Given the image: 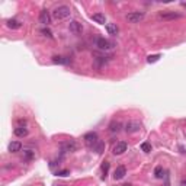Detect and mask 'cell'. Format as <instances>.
<instances>
[{"instance_id":"obj_1","label":"cell","mask_w":186,"mask_h":186,"mask_svg":"<svg viewBox=\"0 0 186 186\" xmlns=\"http://www.w3.org/2000/svg\"><path fill=\"white\" fill-rule=\"evenodd\" d=\"M70 15H71V10H70V7L68 6H58L54 9L53 12V18L55 20H64L67 18H70Z\"/></svg>"},{"instance_id":"obj_2","label":"cell","mask_w":186,"mask_h":186,"mask_svg":"<svg viewBox=\"0 0 186 186\" xmlns=\"http://www.w3.org/2000/svg\"><path fill=\"white\" fill-rule=\"evenodd\" d=\"M96 46L99 48L100 51H109V50H112L115 44H113L112 41L106 40V38H98L96 40Z\"/></svg>"},{"instance_id":"obj_3","label":"cell","mask_w":186,"mask_h":186,"mask_svg":"<svg viewBox=\"0 0 186 186\" xmlns=\"http://www.w3.org/2000/svg\"><path fill=\"white\" fill-rule=\"evenodd\" d=\"M83 140H84V144H86L89 148H93V147H95L100 141L96 133H87L86 135L83 137Z\"/></svg>"},{"instance_id":"obj_4","label":"cell","mask_w":186,"mask_h":186,"mask_svg":"<svg viewBox=\"0 0 186 186\" xmlns=\"http://www.w3.org/2000/svg\"><path fill=\"white\" fill-rule=\"evenodd\" d=\"M146 13L144 12H129L126 15V20L131 22V23H140L141 20L144 19Z\"/></svg>"},{"instance_id":"obj_5","label":"cell","mask_w":186,"mask_h":186,"mask_svg":"<svg viewBox=\"0 0 186 186\" xmlns=\"http://www.w3.org/2000/svg\"><path fill=\"white\" fill-rule=\"evenodd\" d=\"M61 151H64V153H73V151H76L77 150V144L74 143L73 140H67V141H63L61 143Z\"/></svg>"},{"instance_id":"obj_6","label":"cell","mask_w":186,"mask_h":186,"mask_svg":"<svg viewBox=\"0 0 186 186\" xmlns=\"http://www.w3.org/2000/svg\"><path fill=\"white\" fill-rule=\"evenodd\" d=\"M179 18H182V15L172 12V10H164V12H160L159 13V19H163V20H173V19H179Z\"/></svg>"},{"instance_id":"obj_7","label":"cell","mask_w":186,"mask_h":186,"mask_svg":"<svg viewBox=\"0 0 186 186\" xmlns=\"http://www.w3.org/2000/svg\"><path fill=\"white\" fill-rule=\"evenodd\" d=\"M141 129V124L138 121H128L125 124V131L128 134H134V133H138Z\"/></svg>"},{"instance_id":"obj_8","label":"cell","mask_w":186,"mask_h":186,"mask_svg":"<svg viewBox=\"0 0 186 186\" xmlns=\"http://www.w3.org/2000/svg\"><path fill=\"white\" fill-rule=\"evenodd\" d=\"M126 148H128V144H126L125 141H119V143H116L112 148V153L115 156H119V154H124L126 151Z\"/></svg>"},{"instance_id":"obj_9","label":"cell","mask_w":186,"mask_h":186,"mask_svg":"<svg viewBox=\"0 0 186 186\" xmlns=\"http://www.w3.org/2000/svg\"><path fill=\"white\" fill-rule=\"evenodd\" d=\"M68 29H70V32L74 33V35H80L81 31H83V25L77 22V20H71L70 22V25H68Z\"/></svg>"},{"instance_id":"obj_10","label":"cell","mask_w":186,"mask_h":186,"mask_svg":"<svg viewBox=\"0 0 186 186\" xmlns=\"http://www.w3.org/2000/svg\"><path fill=\"white\" fill-rule=\"evenodd\" d=\"M40 22L41 23H44L45 26L51 23V15H50V12H48L46 9H44V10H41L40 12Z\"/></svg>"},{"instance_id":"obj_11","label":"cell","mask_w":186,"mask_h":186,"mask_svg":"<svg viewBox=\"0 0 186 186\" xmlns=\"http://www.w3.org/2000/svg\"><path fill=\"white\" fill-rule=\"evenodd\" d=\"M126 174V169L125 166H118L116 169H115V172H113V179L115 180H121L124 179Z\"/></svg>"},{"instance_id":"obj_12","label":"cell","mask_w":186,"mask_h":186,"mask_svg":"<svg viewBox=\"0 0 186 186\" xmlns=\"http://www.w3.org/2000/svg\"><path fill=\"white\" fill-rule=\"evenodd\" d=\"M70 58L68 57H64V55H54L53 57V63L54 64H68L70 63Z\"/></svg>"},{"instance_id":"obj_13","label":"cell","mask_w":186,"mask_h":186,"mask_svg":"<svg viewBox=\"0 0 186 186\" xmlns=\"http://www.w3.org/2000/svg\"><path fill=\"white\" fill-rule=\"evenodd\" d=\"M15 135L16 137H26L28 135V128L26 126H22V125H19V126H16L15 128Z\"/></svg>"},{"instance_id":"obj_14","label":"cell","mask_w":186,"mask_h":186,"mask_svg":"<svg viewBox=\"0 0 186 186\" xmlns=\"http://www.w3.org/2000/svg\"><path fill=\"white\" fill-rule=\"evenodd\" d=\"M92 19L96 22V23H100V25H105L106 23V16L103 13H95L92 15Z\"/></svg>"},{"instance_id":"obj_15","label":"cell","mask_w":186,"mask_h":186,"mask_svg":"<svg viewBox=\"0 0 186 186\" xmlns=\"http://www.w3.org/2000/svg\"><path fill=\"white\" fill-rule=\"evenodd\" d=\"M22 150V144H20L19 141H12L10 144H9V151L10 153H18Z\"/></svg>"},{"instance_id":"obj_16","label":"cell","mask_w":186,"mask_h":186,"mask_svg":"<svg viewBox=\"0 0 186 186\" xmlns=\"http://www.w3.org/2000/svg\"><path fill=\"white\" fill-rule=\"evenodd\" d=\"M20 23L19 20H16V19H9L6 20V26L7 28H10V29H18V28H20Z\"/></svg>"},{"instance_id":"obj_17","label":"cell","mask_w":186,"mask_h":186,"mask_svg":"<svg viewBox=\"0 0 186 186\" xmlns=\"http://www.w3.org/2000/svg\"><path fill=\"white\" fill-rule=\"evenodd\" d=\"M106 31L109 35H116V33H118V26H116V23H106Z\"/></svg>"},{"instance_id":"obj_18","label":"cell","mask_w":186,"mask_h":186,"mask_svg":"<svg viewBox=\"0 0 186 186\" xmlns=\"http://www.w3.org/2000/svg\"><path fill=\"white\" fill-rule=\"evenodd\" d=\"M109 131H111V133H119L121 131V122H118V121L111 122V125H109Z\"/></svg>"},{"instance_id":"obj_19","label":"cell","mask_w":186,"mask_h":186,"mask_svg":"<svg viewBox=\"0 0 186 186\" xmlns=\"http://www.w3.org/2000/svg\"><path fill=\"white\" fill-rule=\"evenodd\" d=\"M108 172H109V161H103L102 163V179H105L106 177V174H108Z\"/></svg>"},{"instance_id":"obj_20","label":"cell","mask_w":186,"mask_h":186,"mask_svg":"<svg viewBox=\"0 0 186 186\" xmlns=\"http://www.w3.org/2000/svg\"><path fill=\"white\" fill-rule=\"evenodd\" d=\"M103 148H105V143H103V141H99L96 146L93 147V150H95L96 153H102V151H103Z\"/></svg>"},{"instance_id":"obj_21","label":"cell","mask_w":186,"mask_h":186,"mask_svg":"<svg viewBox=\"0 0 186 186\" xmlns=\"http://www.w3.org/2000/svg\"><path fill=\"white\" fill-rule=\"evenodd\" d=\"M154 176H156L157 179H161V177H163V167L161 166L156 167V170H154Z\"/></svg>"},{"instance_id":"obj_22","label":"cell","mask_w":186,"mask_h":186,"mask_svg":"<svg viewBox=\"0 0 186 186\" xmlns=\"http://www.w3.org/2000/svg\"><path fill=\"white\" fill-rule=\"evenodd\" d=\"M141 150H143V151H144V153H150V151H151V144H150V143H143V144H141Z\"/></svg>"},{"instance_id":"obj_23","label":"cell","mask_w":186,"mask_h":186,"mask_svg":"<svg viewBox=\"0 0 186 186\" xmlns=\"http://www.w3.org/2000/svg\"><path fill=\"white\" fill-rule=\"evenodd\" d=\"M159 58H160V55L159 54H154V55H148L147 57V63H156V61H159Z\"/></svg>"},{"instance_id":"obj_24","label":"cell","mask_w":186,"mask_h":186,"mask_svg":"<svg viewBox=\"0 0 186 186\" xmlns=\"http://www.w3.org/2000/svg\"><path fill=\"white\" fill-rule=\"evenodd\" d=\"M41 33H42V35H45L46 38H50V40H53V32H51V31H50L48 28H44V29L41 31Z\"/></svg>"},{"instance_id":"obj_25","label":"cell","mask_w":186,"mask_h":186,"mask_svg":"<svg viewBox=\"0 0 186 186\" xmlns=\"http://www.w3.org/2000/svg\"><path fill=\"white\" fill-rule=\"evenodd\" d=\"M23 154H25V160H32L33 159V153L31 151V150H26V151H23Z\"/></svg>"},{"instance_id":"obj_26","label":"cell","mask_w":186,"mask_h":186,"mask_svg":"<svg viewBox=\"0 0 186 186\" xmlns=\"http://www.w3.org/2000/svg\"><path fill=\"white\" fill-rule=\"evenodd\" d=\"M68 174H70L68 170H60V172H57V176H61V177H66Z\"/></svg>"},{"instance_id":"obj_27","label":"cell","mask_w":186,"mask_h":186,"mask_svg":"<svg viewBox=\"0 0 186 186\" xmlns=\"http://www.w3.org/2000/svg\"><path fill=\"white\" fill-rule=\"evenodd\" d=\"M180 186H186V179H183L182 182H180Z\"/></svg>"},{"instance_id":"obj_28","label":"cell","mask_w":186,"mask_h":186,"mask_svg":"<svg viewBox=\"0 0 186 186\" xmlns=\"http://www.w3.org/2000/svg\"><path fill=\"white\" fill-rule=\"evenodd\" d=\"M182 6H183V7H185V9H186V3H182Z\"/></svg>"},{"instance_id":"obj_29","label":"cell","mask_w":186,"mask_h":186,"mask_svg":"<svg viewBox=\"0 0 186 186\" xmlns=\"http://www.w3.org/2000/svg\"><path fill=\"white\" fill-rule=\"evenodd\" d=\"M122 186H131V185H129V183H125V185H122Z\"/></svg>"},{"instance_id":"obj_30","label":"cell","mask_w":186,"mask_h":186,"mask_svg":"<svg viewBox=\"0 0 186 186\" xmlns=\"http://www.w3.org/2000/svg\"><path fill=\"white\" fill-rule=\"evenodd\" d=\"M58 186H63V185H58Z\"/></svg>"}]
</instances>
